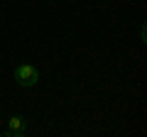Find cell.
I'll return each instance as SVG.
<instances>
[{
  "instance_id": "1",
  "label": "cell",
  "mask_w": 147,
  "mask_h": 137,
  "mask_svg": "<svg viewBox=\"0 0 147 137\" xmlns=\"http://www.w3.org/2000/svg\"><path fill=\"white\" fill-rule=\"evenodd\" d=\"M15 81L22 86V88H30V86H34L37 81H39V71H37L32 64L20 61V64L15 66Z\"/></svg>"
},
{
  "instance_id": "2",
  "label": "cell",
  "mask_w": 147,
  "mask_h": 137,
  "mask_svg": "<svg viewBox=\"0 0 147 137\" xmlns=\"http://www.w3.org/2000/svg\"><path fill=\"white\" fill-rule=\"evenodd\" d=\"M5 135L7 137H22V135H27V120L22 115H12L10 120H7Z\"/></svg>"
},
{
  "instance_id": "3",
  "label": "cell",
  "mask_w": 147,
  "mask_h": 137,
  "mask_svg": "<svg viewBox=\"0 0 147 137\" xmlns=\"http://www.w3.org/2000/svg\"><path fill=\"white\" fill-rule=\"evenodd\" d=\"M0 135H5V132H0Z\"/></svg>"
}]
</instances>
